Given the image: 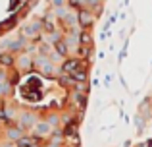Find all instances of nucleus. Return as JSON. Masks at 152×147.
Listing matches in <instances>:
<instances>
[{"label": "nucleus", "instance_id": "obj_1", "mask_svg": "<svg viewBox=\"0 0 152 147\" xmlns=\"http://www.w3.org/2000/svg\"><path fill=\"white\" fill-rule=\"evenodd\" d=\"M33 0H0V37L27 14Z\"/></svg>", "mask_w": 152, "mask_h": 147}, {"label": "nucleus", "instance_id": "obj_2", "mask_svg": "<svg viewBox=\"0 0 152 147\" xmlns=\"http://www.w3.org/2000/svg\"><path fill=\"white\" fill-rule=\"evenodd\" d=\"M37 143L39 141L35 137H19V141H18L19 147H37Z\"/></svg>", "mask_w": 152, "mask_h": 147}]
</instances>
